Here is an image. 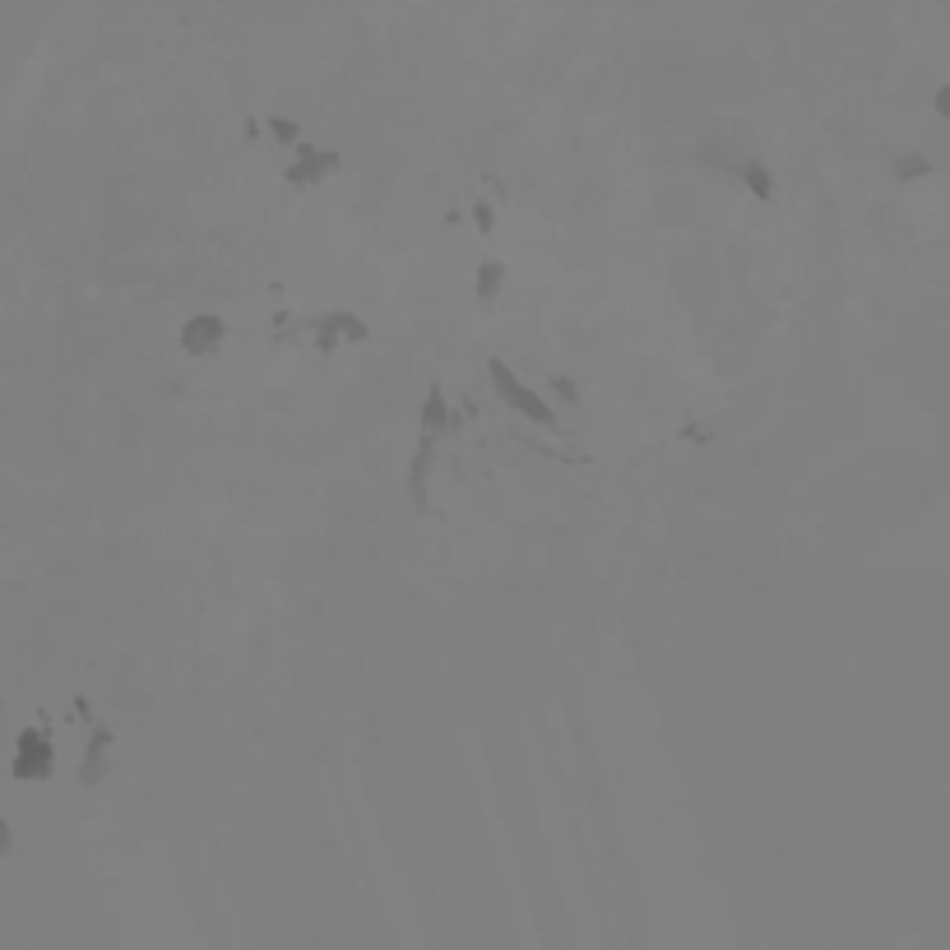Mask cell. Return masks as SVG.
Here are the masks:
<instances>
[{"label":"cell","instance_id":"obj_11","mask_svg":"<svg viewBox=\"0 0 950 950\" xmlns=\"http://www.w3.org/2000/svg\"><path fill=\"white\" fill-rule=\"evenodd\" d=\"M14 849V825L5 821V811H0V853H10Z\"/></svg>","mask_w":950,"mask_h":950},{"label":"cell","instance_id":"obj_10","mask_svg":"<svg viewBox=\"0 0 950 950\" xmlns=\"http://www.w3.org/2000/svg\"><path fill=\"white\" fill-rule=\"evenodd\" d=\"M269 130H274V140H279V144H297V140H302V126H297V121H283V116H269Z\"/></svg>","mask_w":950,"mask_h":950},{"label":"cell","instance_id":"obj_2","mask_svg":"<svg viewBox=\"0 0 950 950\" xmlns=\"http://www.w3.org/2000/svg\"><path fill=\"white\" fill-rule=\"evenodd\" d=\"M487 380H492L496 399H501L506 408L524 413L529 422H538V427H547V431L557 427V413H552V404H547V399H543L538 390H529V385H524V380L515 376V371L506 367V362H501V357H492V362H487Z\"/></svg>","mask_w":950,"mask_h":950},{"label":"cell","instance_id":"obj_8","mask_svg":"<svg viewBox=\"0 0 950 950\" xmlns=\"http://www.w3.org/2000/svg\"><path fill=\"white\" fill-rule=\"evenodd\" d=\"M501 283H506V265H501V260L478 265V297H482V302H492L496 292H501Z\"/></svg>","mask_w":950,"mask_h":950},{"label":"cell","instance_id":"obj_13","mask_svg":"<svg viewBox=\"0 0 950 950\" xmlns=\"http://www.w3.org/2000/svg\"><path fill=\"white\" fill-rule=\"evenodd\" d=\"M478 228L492 232V204H478Z\"/></svg>","mask_w":950,"mask_h":950},{"label":"cell","instance_id":"obj_4","mask_svg":"<svg viewBox=\"0 0 950 950\" xmlns=\"http://www.w3.org/2000/svg\"><path fill=\"white\" fill-rule=\"evenodd\" d=\"M311 330H316V348H320V353H339L343 343H362V339H367V325H362L357 316H348V311L311 320Z\"/></svg>","mask_w":950,"mask_h":950},{"label":"cell","instance_id":"obj_7","mask_svg":"<svg viewBox=\"0 0 950 950\" xmlns=\"http://www.w3.org/2000/svg\"><path fill=\"white\" fill-rule=\"evenodd\" d=\"M733 172H737V181L756 195V200H770V195H774V177L765 172V163H737Z\"/></svg>","mask_w":950,"mask_h":950},{"label":"cell","instance_id":"obj_15","mask_svg":"<svg viewBox=\"0 0 950 950\" xmlns=\"http://www.w3.org/2000/svg\"><path fill=\"white\" fill-rule=\"evenodd\" d=\"M937 107H941V112H946V116H950V89H941V98H937Z\"/></svg>","mask_w":950,"mask_h":950},{"label":"cell","instance_id":"obj_9","mask_svg":"<svg viewBox=\"0 0 950 950\" xmlns=\"http://www.w3.org/2000/svg\"><path fill=\"white\" fill-rule=\"evenodd\" d=\"M441 427H445V394L431 390L427 394V408H422V431H427V436H436Z\"/></svg>","mask_w":950,"mask_h":950},{"label":"cell","instance_id":"obj_14","mask_svg":"<svg viewBox=\"0 0 950 950\" xmlns=\"http://www.w3.org/2000/svg\"><path fill=\"white\" fill-rule=\"evenodd\" d=\"M557 390H561V399H566V404H575V385H570V380H557Z\"/></svg>","mask_w":950,"mask_h":950},{"label":"cell","instance_id":"obj_12","mask_svg":"<svg viewBox=\"0 0 950 950\" xmlns=\"http://www.w3.org/2000/svg\"><path fill=\"white\" fill-rule=\"evenodd\" d=\"M923 172H927L923 158H904V163H900V177H923Z\"/></svg>","mask_w":950,"mask_h":950},{"label":"cell","instance_id":"obj_16","mask_svg":"<svg viewBox=\"0 0 950 950\" xmlns=\"http://www.w3.org/2000/svg\"><path fill=\"white\" fill-rule=\"evenodd\" d=\"M0 714H5V705H0Z\"/></svg>","mask_w":950,"mask_h":950},{"label":"cell","instance_id":"obj_1","mask_svg":"<svg viewBox=\"0 0 950 950\" xmlns=\"http://www.w3.org/2000/svg\"><path fill=\"white\" fill-rule=\"evenodd\" d=\"M10 774L19 784H42L56 774V737H51L47 723H28L19 728L10 747Z\"/></svg>","mask_w":950,"mask_h":950},{"label":"cell","instance_id":"obj_3","mask_svg":"<svg viewBox=\"0 0 950 950\" xmlns=\"http://www.w3.org/2000/svg\"><path fill=\"white\" fill-rule=\"evenodd\" d=\"M223 339H228V325L218 316H190L177 330V348L186 357H214L223 348Z\"/></svg>","mask_w":950,"mask_h":950},{"label":"cell","instance_id":"obj_5","mask_svg":"<svg viewBox=\"0 0 950 950\" xmlns=\"http://www.w3.org/2000/svg\"><path fill=\"white\" fill-rule=\"evenodd\" d=\"M292 163H288V181L292 186H311V181H320V177H330V167H334V153H325V149H311L306 140H297L292 144Z\"/></svg>","mask_w":950,"mask_h":950},{"label":"cell","instance_id":"obj_6","mask_svg":"<svg viewBox=\"0 0 950 950\" xmlns=\"http://www.w3.org/2000/svg\"><path fill=\"white\" fill-rule=\"evenodd\" d=\"M107 747H112V728L93 723L89 728V747H84V765H79V784L93 788L107 774Z\"/></svg>","mask_w":950,"mask_h":950}]
</instances>
